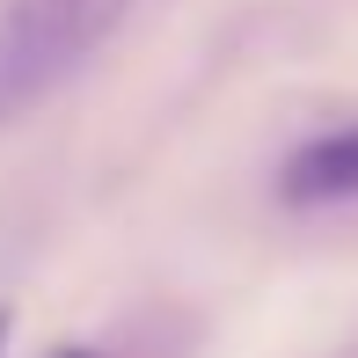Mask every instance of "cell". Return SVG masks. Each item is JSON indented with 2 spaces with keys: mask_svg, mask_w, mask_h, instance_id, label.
<instances>
[{
  "mask_svg": "<svg viewBox=\"0 0 358 358\" xmlns=\"http://www.w3.org/2000/svg\"><path fill=\"white\" fill-rule=\"evenodd\" d=\"M132 0H0V124L29 117L124 29Z\"/></svg>",
  "mask_w": 358,
  "mask_h": 358,
  "instance_id": "6da1fadb",
  "label": "cell"
},
{
  "mask_svg": "<svg viewBox=\"0 0 358 358\" xmlns=\"http://www.w3.org/2000/svg\"><path fill=\"white\" fill-rule=\"evenodd\" d=\"M278 198L285 205H344L358 198V124L315 132L307 146H292L278 169Z\"/></svg>",
  "mask_w": 358,
  "mask_h": 358,
  "instance_id": "7a4b0ae2",
  "label": "cell"
},
{
  "mask_svg": "<svg viewBox=\"0 0 358 358\" xmlns=\"http://www.w3.org/2000/svg\"><path fill=\"white\" fill-rule=\"evenodd\" d=\"M8 336H15V307H0V358H8Z\"/></svg>",
  "mask_w": 358,
  "mask_h": 358,
  "instance_id": "3957f363",
  "label": "cell"
},
{
  "mask_svg": "<svg viewBox=\"0 0 358 358\" xmlns=\"http://www.w3.org/2000/svg\"><path fill=\"white\" fill-rule=\"evenodd\" d=\"M52 358H95V351H80V344H66V351H52Z\"/></svg>",
  "mask_w": 358,
  "mask_h": 358,
  "instance_id": "277c9868",
  "label": "cell"
}]
</instances>
